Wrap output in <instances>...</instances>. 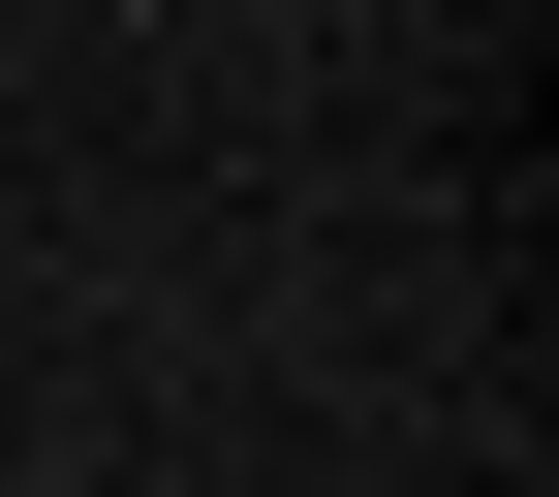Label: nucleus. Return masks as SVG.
Wrapping results in <instances>:
<instances>
[]
</instances>
